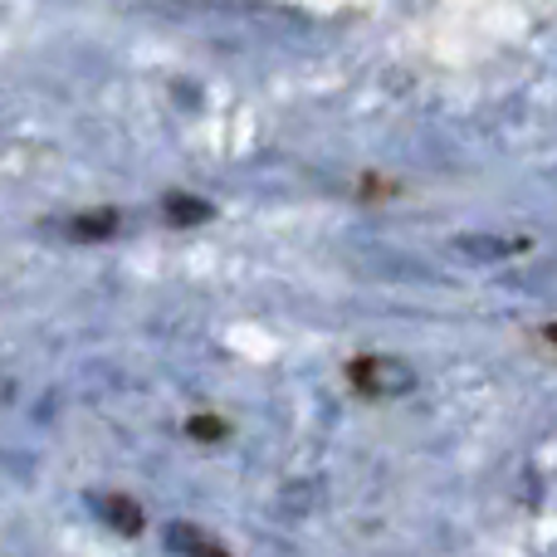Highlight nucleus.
<instances>
[{
  "label": "nucleus",
  "instance_id": "6",
  "mask_svg": "<svg viewBox=\"0 0 557 557\" xmlns=\"http://www.w3.org/2000/svg\"><path fill=\"white\" fill-rule=\"evenodd\" d=\"M191 435H201V441H221V435H225V421H215V416H196V421H191Z\"/></svg>",
  "mask_w": 557,
  "mask_h": 557
},
{
  "label": "nucleus",
  "instance_id": "4",
  "mask_svg": "<svg viewBox=\"0 0 557 557\" xmlns=\"http://www.w3.org/2000/svg\"><path fill=\"white\" fill-rule=\"evenodd\" d=\"M172 548H201V553H221V543H211V539H196L191 529H176V533H172Z\"/></svg>",
  "mask_w": 557,
  "mask_h": 557
},
{
  "label": "nucleus",
  "instance_id": "5",
  "mask_svg": "<svg viewBox=\"0 0 557 557\" xmlns=\"http://www.w3.org/2000/svg\"><path fill=\"white\" fill-rule=\"evenodd\" d=\"M117 225V215H88V221H74V235H108Z\"/></svg>",
  "mask_w": 557,
  "mask_h": 557
},
{
  "label": "nucleus",
  "instance_id": "2",
  "mask_svg": "<svg viewBox=\"0 0 557 557\" xmlns=\"http://www.w3.org/2000/svg\"><path fill=\"white\" fill-rule=\"evenodd\" d=\"M460 250H470V255H523V250H533L529 240H480V235H465L460 240Z\"/></svg>",
  "mask_w": 557,
  "mask_h": 557
},
{
  "label": "nucleus",
  "instance_id": "1",
  "mask_svg": "<svg viewBox=\"0 0 557 557\" xmlns=\"http://www.w3.org/2000/svg\"><path fill=\"white\" fill-rule=\"evenodd\" d=\"M166 221H176V225H201V221H211V206L206 201H191V196H172L166 201Z\"/></svg>",
  "mask_w": 557,
  "mask_h": 557
},
{
  "label": "nucleus",
  "instance_id": "3",
  "mask_svg": "<svg viewBox=\"0 0 557 557\" xmlns=\"http://www.w3.org/2000/svg\"><path fill=\"white\" fill-rule=\"evenodd\" d=\"M103 509H108V513H113V519H117L113 529H123V533H137V529H143V513H137L133 504H123V499H108Z\"/></svg>",
  "mask_w": 557,
  "mask_h": 557
}]
</instances>
